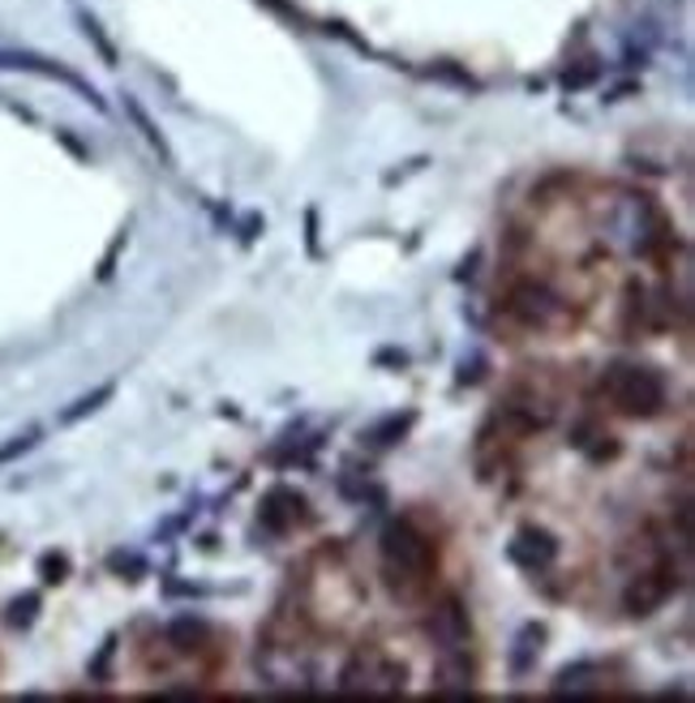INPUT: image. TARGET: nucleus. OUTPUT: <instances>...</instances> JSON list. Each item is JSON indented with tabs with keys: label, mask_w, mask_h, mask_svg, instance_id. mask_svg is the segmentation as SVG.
Returning a JSON list of instances; mask_svg holds the SVG:
<instances>
[{
	"label": "nucleus",
	"mask_w": 695,
	"mask_h": 703,
	"mask_svg": "<svg viewBox=\"0 0 695 703\" xmlns=\"http://www.w3.org/2000/svg\"><path fill=\"white\" fill-rule=\"evenodd\" d=\"M0 69H27V73H43V78H57V82H65L73 91H82V95L91 99L95 108H103V99L78 78V73H69L65 64L48 61V57H34V52H0Z\"/></svg>",
	"instance_id": "5"
},
{
	"label": "nucleus",
	"mask_w": 695,
	"mask_h": 703,
	"mask_svg": "<svg viewBox=\"0 0 695 703\" xmlns=\"http://www.w3.org/2000/svg\"><path fill=\"white\" fill-rule=\"evenodd\" d=\"M202 640H206V622H202V618H176V622L167 626V643H172L176 652H194Z\"/></svg>",
	"instance_id": "10"
},
{
	"label": "nucleus",
	"mask_w": 695,
	"mask_h": 703,
	"mask_svg": "<svg viewBox=\"0 0 695 703\" xmlns=\"http://www.w3.org/2000/svg\"><path fill=\"white\" fill-rule=\"evenodd\" d=\"M536 643H541V626L532 622L515 635V652H511V673H529L536 661Z\"/></svg>",
	"instance_id": "11"
},
{
	"label": "nucleus",
	"mask_w": 695,
	"mask_h": 703,
	"mask_svg": "<svg viewBox=\"0 0 695 703\" xmlns=\"http://www.w3.org/2000/svg\"><path fill=\"white\" fill-rule=\"evenodd\" d=\"M430 640L442 648V652H463L468 643V613L460 609V601H447L430 618Z\"/></svg>",
	"instance_id": "7"
},
{
	"label": "nucleus",
	"mask_w": 695,
	"mask_h": 703,
	"mask_svg": "<svg viewBox=\"0 0 695 703\" xmlns=\"http://www.w3.org/2000/svg\"><path fill=\"white\" fill-rule=\"evenodd\" d=\"M339 691H403V670L378 652H361L344 665Z\"/></svg>",
	"instance_id": "3"
},
{
	"label": "nucleus",
	"mask_w": 695,
	"mask_h": 703,
	"mask_svg": "<svg viewBox=\"0 0 695 703\" xmlns=\"http://www.w3.org/2000/svg\"><path fill=\"white\" fill-rule=\"evenodd\" d=\"M43 575H48V583H61V575H65V562H61V558H43Z\"/></svg>",
	"instance_id": "18"
},
{
	"label": "nucleus",
	"mask_w": 695,
	"mask_h": 703,
	"mask_svg": "<svg viewBox=\"0 0 695 703\" xmlns=\"http://www.w3.org/2000/svg\"><path fill=\"white\" fill-rule=\"evenodd\" d=\"M305 227H309V254H318V215L314 211L305 215Z\"/></svg>",
	"instance_id": "19"
},
{
	"label": "nucleus",
	"mask_w": 695,
	"mask_h": 703,
	"mask_svg": "<svg viewBox=\"0 0 695 703\" xmlns=\"http://www.w3.org/2000/svg\"><path fill=\"white\" fill-rule=\"evenodd\" d=\"M408 425H412V416H391V420H382V425L369 434V442H378V447H391V438H399Z\"/></svg>",
	"instance_id": "14"
},
{
	"label": "nucleus",
	"mask_w": 695,
	"mask_h": 703,
	"mask_svg": "<svg viewBox=\"0 0 695 703\" xmlns=\"http://www.w3.org/2000/svg\"><path fill=\"white\" fill-rule=\"evenodd\" d=\"M596 682V665L593 661H580V665H566L559 677H554V691L566 695V691H593Z\"/></svg>",
	"instance_id": "12"
},
{
	"label": "nucleus",
	"mask_w": 695,
	"mask_h": 703,
	"mask_svg": "<svg viewBox=\"0 0 695 703\" xmlns=\"http://www.w3.org/2000/svg\"><path fill=\"white\" fill-rule=\"evenodd\" d=\"M39 442V429H27L22 438H13L9 447H0V463H9V459H18V455H27V450Z\"/></svg>",
	"instance_id": "16"
},
{
	"label": "nucleus",
	"mask_w": 695,
	"mask_h": 703,
	"mask_svg": "<svg viewBox=\"0 0 695 703\" xmlns=\"http://www.w3.org/2000/svg\"><path fill=\"white\" fill-rule=\"evenodd\" d=\"M511 562L515 567H524V571H545L554 558H559V541L550 537V532H541V528H524V532H515V541H511Z\"/></svg>",
	"instance_id": "6"
},
{
	"label": "nucleus",
	"mask_w": 695,
	"mask_h": 703,
	"mask_svg": "<svg viewBox=\"0 0 695 703\" xmlns=\"http://www.w3.org/2000/svg\"><path fill=\"white\" fill-rule=\"evenodd\" d=\"M82 27H86V34H91V39H95V43H100V52H103V57H108V61H116V52H112V43H108V39H103L100 22H95V18H82Z\"/></svg>",
	"instance_id": "17"
},
{
	"label": "nucleus",
	"mask_w": 695,
	"mask_h": 703,
	"mask_svg": "<svg viewBox=\"0 0 695 703\" xmlns=\"http://www.w3.org/2000/svg\"><path fill=\"white\" fill-rule=\"evenodd\" d=\"M433 571V544L421 528H412L408 519L403 523H391L382 532V575L396 592H412L421 588L426 575Z\"/></svg>",
	"instance_id": "1"
},
{
	"label": "nucleus",
	"mask_w": 695,
	"mask_h": 703,
	"mask_svg": "<svg viewBox=\"0 0 695 703\" xmlns=\"http://www.w3.org/2000/svg\"><path fill=\"white\" fill-rule=\"evenodd\" d=\"M125 108H130V116H133V121H137V129H142V133H146V142H151V146H155V151H160V155H164V160H172V155H167V142H164V133H160V129L151 125V116H146V112H142V108H137V103H133V99H125Z\"/></svg>",
	"instance_id": "13"
},
{
	"label": "nucleus",
	"mask_w": 695,
	"mask_h": 703,
	"mask_svg": "<svg viewBox=\"0 0 695 703\" xmlns=\"http://www.w3.org/2000/svg\"><path fill=\"white\" fill-rule=\"evenodd\" d=\"M515 314L532 322V326H545L550 318L563 314V305H559V296H550L545 288H520L515 292Z\"/></svg>",
	"instance_id": "8"
},
{
	"label": "nucleus",
	"mask_w": 695,
	"mask_h": 703,
	"mask_svg": "<svg viewBox=\"0 0 695 703\" xmlns=\"http://www.w3.org/2000/svg\"><path fill=\"white\" fill-rule=\"evenodd\" d=\"M674 588H678V579H674L670 567L648 571V575L631 579V588L623 592V609H627L631 618H648L653 609H662L665 601H670V592H674Z\"/></svg>",
	"instance_id": "4"
},
{
	"label": "nucleus",
	"mask_w": 695,
	"mask_h": 703,
	"mask_svg": "<svg viewBox=\"0 0 695 703\" xmlns=\"http://www.w3.org/2000/svg\"><path fill=\"white\" fill-rule=\"evenodd\" d=\"M34 609H39V597H34V592H27L22 601H13V605H9V613H4V618H9V626H31Z\"/></svg>",
	"instance_id": "15"
},
{
	"label": "nucleus",
	"mask_w": 695,
	"mask_h": 703,
	"mask_svg": "<svg viewBox=\"0 0 695 703\" xmlns=\"http://www.w3.org/2000/svg\"><path fill=\"white\" fill-rule=\"evenodd\" d=\"M112 395H116V386H112V383L95 386L91 395H82V399H73V404H69L65 412H61V425H78V420H86L91 412H100Z\"/></svg>",
	"instance_id": "9"
},
{
	"label": "nucleus",
	"mask_w": 695,
	"mask_h": 703,
	"mask_svg": "<svg viewBox=\"0 0 695 703\" xmlns=\"http://www.w3.org/2000/svg\"><path fill=\"white\" fill-rule=\"evenodd\" d=\"M601 390L623 416H657L665 408V378L648 365H614Z\"/></svg>",
	"instance_id": "2"
}]
</instances>
